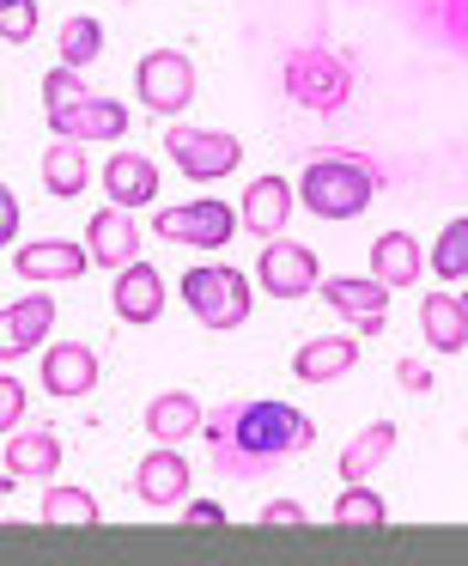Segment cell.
Segmentation results:
<instances>
[{"instance_id":"obj_30","label":"cell","mask_w":468,"mask_h":566,"mask_svg":"<svg viewBox=\"0 0 468 566\" xmlns=\"http://www.w3.org/2000/svg\"><path fill=\"white\" fill-rule=\"evenodd\" d=\"M43 25L38 0H13V7H0V43H31Z\"/></svg>"},{"instance_id":"obj_36","label":"cell","mask_w":468,"mask_h":566,"mask_svg":"<svg viewBox=\"0 0 468 566\" xmlns=\"http://www.w3.org/2000/svg\"><path fill=\"white\" fill-rule=\"evenodd\" d=\"M13 488H19V481L7 475V469H0V500H7V493H13Z\"/></svg>"},{"instance_id":"obj_29","label":"cell","mask_w":468,"mask_h":566,"mask_svg":"<svg viewBox=\"0 0 468 566\" xmlns=\"http://www.w3.org/2000/svg\"><path fill=\"white\" fill-rule=\"evenodd\" d=\"M98 55H104V25H98L92 13H74V19L62 25V62L86 74V67L98 62Z\"/></svg>"},{"instance_id":"obj_11","label":"cell","mask_w":468,"mask_h":566,"mask_svg":"<svg viewBox=\"0 0 468 566\" xmlns=\"http://www.w3.org/2000/svg\"><path fill=\"white\" fill-rule=\"evenodd\" d=\"M50 329H55V298L50 293L13 298V305L0 311V366H13V359L50 347Z\"/></svg>"},{"instance_id":"obj_22","label":"cell","mask_w":468,"mask_h":566,"mask_svg":"<svg viewBox=\"0 0 468 566\" xmlns=\"http://www.w3.org/2000/svg\"><path fill=\"white\" fill-rule=\"evenodd\" d=\"M201 415H208V408H201L189 390H164V396L147 402V439L152 444H189L201 432Z\"/></svg>"},{"instance_id":"obj_35","label":"cell","mask_w":468,"mask_h":566,"mask_svg":"<svg viewBox=\"0 0 468 566\" xmlns=\"http://www.w3.org/2000/svg\"><path fill=\"white\" fill-rule=\"evenodd\" d=\"M395 384H402V390H432V371L419 366V359H402V366H395Z\"/></svg>"},{"instance_id":"obj_13","label":"cell","mask_w":468,"mask_h":566,"mask_svg":"<svg viewBox=\"0 0 468 566\" xmlns=\"http://www.w3.org/2000/svg\"><path fill=\"white\" fill-rule=\"evenodd\" d=\"M43 390L62 396V402L92 396V390H98V347H92V342H55V347H43Z\"/></svg>"},{"instance_id":"obj_6","label":"cell","mask_w":468,"mask_h":566,"mask_svg":"<svg viewBox=\"0 0 468 566\" xmlns=\"http://www.w3.org/2000/svg\"><path fill=\"white\" fill-rule=\"evenodd\" d=\"M164 153H171V165L189 177V184H220V177H232L237 165H244V140L225 135V128L177 123L171 135H164Z\"/></svg>"},{"instance_id":"obj_16","label":"cell","mask_w":468,"mask_h":566,"mask_svg":"<svg viewBox=\"0 0 468 566\" xmlns=\"http://www.w3.org/2000/svg\"><path fill=\"white\" fill-rule=\"evenodd\" d=\"M359 335H310L305 347L292 354V378L298 384H334V378H347V371L359 366Z\"/></svg>"},{"instance_id":"obj_9","label":"cell","mask_w":468,"mask_h":566,"mask_svg":"<svg viewBox=\"0 0 468 566\" xmlns=\"http://www.w3.org/2000/svg\"><path fill=\"white\" fill-rule=\"evenodd\" d=\"M317 298L329 311H341L347 323H353V335H383V317H390V286L371 281V274H329V281H317Z\"/></svg>"},{"instance_id":"obj_32","label":"cell","mask_w":468,"mask_h":566,"mask_svg":"<svg viewBox=\"0 0 468 566\" xmlns=\"http://www.w3.org/2000/svg\"><path fill=\"white\" fill-rule=\"evenodd\" d=\"M13 238H19V196L0 184V250L13 244Z\"/></svg>"},{"instance_id":"obj_10","label":"cell","mask_w":468,"mask_h":566,"mask_svg":"<svg viewBox=\"0 0 468 566\" xmlns=\"http://www.w3.org/2000/svg\"><path fill=\"white\" fill-rule=\"evenodd\" d=\"M189 457L177 451V444H159V451L140 457L135 469V500L147 505V512H177V505L189 500Z\"/></svg>"},{"instance_id":"obj_37","label":"cell","mask_w":468,"mask_h":566,"mask_svg":"<svg viewBox=\"0 0 468 566\" xmlns=\"http://www.w3.org/2000/svg\"><path fill=\"white\" fill-rule=\"evenodd\" d=\"M456 298H462V317H468V293H456Z\"/></svg>"},{"instance_id":"obj_3","label":"cell","mask_w":468,"mask_h":566,"mask_svg":"<svg viewBox=\"0 0 468 566\" xmlns=\"http://www.w3.org/2000/svg\"><path fill=\"white\" fill-rule=\"evenodd\" d=\"M183 305L201 329L225 335V329H244L249 311H256V281L232 262H195L183 274Z\"/></svg>"},{"instance_id":"obj_27","label":"cell","mask_w":468,"mask_h":566,"mask_svg":"<svg viewBox=\"0 0 468 566\" xmlns=\"http://www.w3.org/2000/svg\"><path fill=\"white\" fill-rule=\"evenodd\" d=\"M334 524L341 530H383L390 524V505H383V493L371 488V481H347V488L334 493Z\"/></svg>"},{"instance_id":"obj_18","label":"cell","mask_w":468,"mask_h":566,"mask_svg":"<svg viewBox=\"0 0 468 566\" xmlns=\"http://www.w3.org/2000/svg\"><path fill=\"white\" fill-rule=\"evenodd\" d=\"M62 457H67V444L50 427H13V439H7V475L13 481H55Z\"/></svg>"},{"instance_id":"obj_24","label":"cell","mask_w":468,"mask_h":566,"mask_svg":"<svg viewBox=\"0 0 468 566\" xmlns=\"http://www.w3.org/2000/svg\"><path fill=\"white\" fill-rule=\"evenodd\" d=\"M395 420H371V427H359L353 432V444L341 451V481H371L383 463H390V451H395Z\"/></svg>"},{"instance_id":"obj_17","label":"cell","mask_w":468,"mask_h":566,"mask_svg":"<svg viewBox=\"0 0 468 566\" xmlns=\"http://www.w3.org/2000/svg\"><path fill=\"white\" fill-rule=\"evenodd\" d=\"M104 196H110V208H128V213L159 201V165L147 153H110L104 159Z\"/></svg>"},{"instance_id":"obj_7","label":"cell","mask_w":468,"mask_h":566,"mask_svg":"<svg viewBox=\"0 0 468 566\" xmlns=\"http://www.w3.org/2000/svg\"><path fill=\"white\" fill-rule=\"evenodd\" d=\"M135 92L152 116H183L195 104V62L183 50H152L135 67Z\"/></svg>"},{"instance_id":"obj_1","label":"cell","mask_w":468,"mask_h":566,"mask_svg":"<svg viewBox=\"0 0 468 566\" xmlns=\"http://www.w3.org/2000/svg\"><path fill=\"white\" fill-rule=\"evenodd\" d=\"M201 439H208V463L225 481H268L292 457L317 444V420L292 402L274 396H232V402L201 415Z\"/></svg>"},{"instance_id":"obj_4","label":"cell","mask_w":468,"mask_h":566,"mask_svg":"<svg viewBox=\"0 0 468 566\" xmlns=\"http://www.w3.org/2000/svg\"><path fill=\"white\" fill-rule=\"evenodd\" d=\"M280 86H286V98L305 104V111H341V104L353 98V67L329 50H292L280 67Z\"/></svg>"},{"instance_id":"obj_14","label":"cell","mask_w":468,"mask_h":566,"mask_svg":"<svg viewBox=\"0 0 468 566\" xmlns=\"http://www.w3.org/2000/svg\"><path fill=\"white\" fill-rule=\"evenodd\" d=\"M13 269L25 274V281H38V286H67V281H79V274L92 269V256H86V244H74V238H38V244L13 250Z\"/></svg>"},{"instance_id":"obj_26","label":"cell","mask_w":468,"mask_h":566,"mask_svg":"<svg viewBox=\"0 0 468 566\" xmlns=\"http://www.w3.org/2000/svg\"><path fill=\"white\" fill-rule=\"evenodd\" d=\"M43 524H62V530H92L98 524V493H86V488H74V481H50V493H43Z\"/></svg>"},{"instance_id":"obj_21","label":"cell","mask_w":468,"mask_h":566,"mask_svg":"<svg viewBox=\"0 0 468 566\" xmlns=\"http://www.w3.org/2000/svg\"><path fill=\"white\" fill-rule=\"evenodd\" d=\"M419 274H426V250H419L414 232H383L377 244H371V281H383L390 293L414 286Z\"/></svg>"},{"instance_id":"obj_38","label":"cell","mask_w":468,"mask_h":566,"mask_svg":"<svg viewBox=\"0 0 468 566\" xmlns=\"http://www.w3.org/2000/svg\"><path fill=\"white\" fill-rule=\"evenodd\" d=\"M0 7H13V0H0Z\"/></svg>"},{"instance_id":"obj_5","label":"cell","mask_w":468,"mask_h":566,"mask_svg":"<svg viewBox=\"0 0 468 566\" xmlns=\"http://www.w3.org/2000/svg\"><path fill=\"white\" fill-rule=\"evenodd\" d=\"M152 232L164 244H183V250H225L237 238V208L232 201H171V208L152 213Z\"/></svg>"},{"instance_id":"obj_15","label":"cell","mask_w":468,"mask_h":566,"mask_svg":"<svg viewBox=\"0 0 468 566\" xmlns=\"http://www.w3.org/2000/svg\"><path fill=\"white\" fill-rule=\"evenodd\" d=\"M116 317L135 323V329H147V323L164 317V274L152 269V262H128V269H116Z\"/></svg>"},{"instance_id":"obj_33","label":"cell","mask_w":468,"mask_h":566,"mask_svg":"<svg viewBox=\"0 0 468 566\" xmlns=\"http://www.w3.org/2000/svg\"><path fill=\"white\" fill-rule=\"evenodd\" d=\"M177 512H183V524H225V505L220 500H183Z\"/></svg>"},{"instance_id":"obj_2","label":"cell","mask_w":468,"mask_h":566,"mask_svg":"<svg viewBox=\"0 0 468 566\" xmlns=\"http://www.w3.org/2000/svg\"><path fill=\"white\" fill-rule=\"evenodd\" d=\"M377 184H383V171L371 159H359V153H322V159H310L298 171V208H310L329 226H347L371 208Z\"/></svg>"},{"instance_id":"obj_20","label":"cell","mask_w":468,"mask_h":566,"mask_svg":"<svg viewBox=\"0 0 468 566\" xmlns=\"http://www.w3.org/2000/svg\"><path fill=\"white\" fill-rule=\"evenodd\" d=\"M286 220H292V184L286 177H256L244 189V208H237V226L256 238H280Z\"/></svg>"},{"instance_id":"obj_12","label":"cell","mask_w":468,"mask_h":566,"mask_svg":"<svg viewBox=\"0 0 468 566\" xmlns=\"http://www.w3.org/2000/svg\"><path fill=\"white\" fill-rule=\"evenodd\" d=\"M50 135L62 140H123L128 135V104L104 98V92H86V98H74L67 111H50Z\"/></svg>"},{"instance_id":"obj_28","label":"cell","mask_w":468,"mask_h":566,"mask_svg":"<svg viewBox=\"0 0 468 566\" xmlns=\"http://www.w3.org/2000/svg\"><path fill=\"white\" fill-rule=\"evenodd\" d=\"M426 269H438V281H468V213H456L438 232V244L426 250Z\"/></svg>"},{"instance_id":"obj_34","label":"cell","mask_w":468,"mask_h":566,"mask_svg":"<svg viewBox=\"0 0 468 566\" xmlns=\"http://www.w3.org/2000/svg\"><path fill=\"white\" fill-rule=\"evenodd\" d=\"M262 524H305V500H268Z\"/></svg>"},{"instance_id":"obj_19","label":"cell","mask_w":468,"mask_h":566,"mask_svg":"<svg viewBox=\"0 0 468 566\" xmlns=\"http://www.w3.org/2000/svg\"><path fill=\"white\" fill-rule=\"evenodd\" d=\"M86 256L98 262V269H128V262L140 256V232L135 220H128V208H104L86 220Z\"/></svg>"},{"instance_id":"obj_31","label":"cell","mask_w":468,"mask_h":566,"mask_svg":"<svg viewBox=\"0 0 468 566\" xmlns=\"http://www.w3.org/2000/svg\"><path fill=\"white\" fill-rule=\"evenodd\" d=\"M25 408H31L25 384H19L13 371H0V432H13V427H25Z\"/></svg>"},{"instance_id":"obj_23","label":"cell","mask_w":468,"mask_h":566,"mask_svg":"<svg viewBox=\"0 0 468 566\" xmlns=\"http://www.w3.org/2000/svg\"><path fill=\"white\" fill-rule=\"evenodd\" d=\"M419 335H426L432 354H468V317L456 293H432L419 298Z\"/></svg>"},{"instance_id":"obj_8","label":"cell","mask_w":468,"mask_h":566,"mask_svg":"<svg viewBox=\"0 0 468 566\" xmlns=\"http://www.w3.org/2000/svg\"><path fill=\"white\" fill-rule=\"evenodd\" d=\"M256 281H262V293L268 298H310L317 293V281H322V269H317V250L310 244H298V238H268V250H262V262H256Z\"/></svg>"},{"instance_id":"obj_25","label":"cell","mask_w":468,"mask_h":566,"mask_svg":"<svg viewBox=\"0 0 468 566\" xmlns=\"http://www.w3.org/2000/svg\"><path fill=\"white\" fill-rule=\"evenodd\" d=\"M86 184H92V159L79 153V140L55 135L50 153H43V189H50L55 201H74V196H86Z\"/></svg>"}]
</instances>
